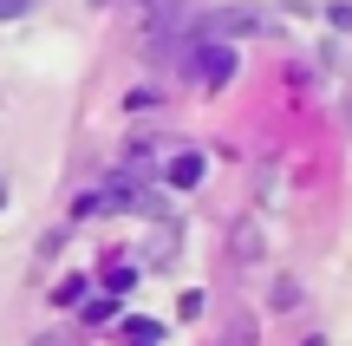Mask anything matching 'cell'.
Listing matches in <instances>:
<instances>
[{"mask_svg":"<svg viewBox=\"0 0 352 346\" xmlns=\"http://www.w3.org/2000/svg\"><path fill=\"white\" fill-rule=\"evenodd\" d=\"M124 346H164V327L157 321H124Z\"/></svg>","mask_w":352,"mask_h":346,"instance_id":"4","label":"cell"},{"mask_svg":"<svg viewBox=\"0 0 352 346\" xmlns=\"http://www.w3.org/2000/svg\"><path fill=\"white\" fill-rule=\"evenodd\" d=\"M104 209H138V216H157V196H144V190H98V196H78V216H104Z\"/></svg>","mask_w":352,"mask_h":346,"instance_id":"1","label":"cell"},{"mask_svg":"<svg viewBox=\"0 0 352 346\" xmlns=\"http://www.w3.org/2000/svg\"><path fill=\"white\" fill-rule=\"evenodd\" d=\"M0 203H7V183H0Z\"/></svg>","mask_w":352,"mask_h":346,"instance_id":"8","label":"cell"},{"mask_svg":"<svg viewBox=\"0 0 352 346\" xmlns=\"http://www.w3.org/2000/svg\"><path fill=\"white\" fill-rule=\"evenodd\" d=\"M26 7H39V0H0V20H20Z\"/></svg>","mask_w":352,"mask_h":346,"instance_id":"6","label":"cell"},{"mask_svg":"<svg viewBox=\"0 0 352 346\" xmlns=\"http://www.w3.org/2000/svg\"><path fill=\"white\" fill-rule=\"evenodd\" d=\"M196 177H202V157H176V164H170V183H176V190H189Z\"/></svg>","mask_w":352,"mask_h":346,"instance_id":"5","label":"cell"},{"mask_svg":"<svg viewBox=\"0 0 352 346\" xmlns=\"http://www.w3.org/2000/svg\"><path fill=\"white\" fill-rule=\"evenodd\" d=\"M164 7H170V0H151V13H164Z\"/></svg>","mask_w":352,"mask_h":346,"instance_id":"7","label":"cell"},{"mask_svg":"<svg viewBox=\"0 0 352 346\" xmlns=\"http://www.w3.org/2000/svg\"><path fill=\"white\" fill-rule=\"evenodd\" d=\"M189 72H196L202 85H228V78H235V46H196L189 52Z\"/></svg>","mask_w":352,"mask_h":346,"instance_id":"2","label":"cell"},{"mask_svg":"<svg viewBox=\"0 0 352 346\" xmlns=\"http://www.w3.org/2000/svg\"><path fill=\"white\" fill-rule=\"evenodd\" d=\"M261 20H267V13H254V7H241V13H209V33H261Z\"/></svg>","mask_w":352,"mask_h":346,"instance_id":"3","label":"cell"}]
</instances>
